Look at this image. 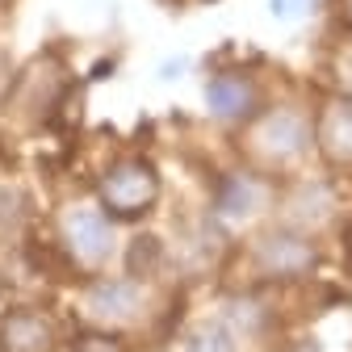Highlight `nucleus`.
Returning a JSON list of instances; mask_svg holds the SVG:
<instances>
[{
    "label": "nucleus",
    "mask_w": 352,
    "mask_h": 352,
    "mask_svg": "<svg viewBox=\"0 0 352 352\" xmlns=\"http://www.w3.org/2000/svg\"><path fill=\"white\" fill-rule=\"evenodd\" d=\"M160 197V172L147 160H122L105 172L101 181V201L118 218H139L155 206Z\"/></svg>",
    "instance_id": "obj_1"
},
{
    "label": "nucleus",
    "mask_w": 352,
    "mask_h": 352,
    "mask_svg": "<svg viewBox=\"0 0 352 352\" xmlns=\"http://www.w3.org/2000/svg\"><path fill=\"white\" fill-rule=\"evenodd\" d=\"M63 239H67L72 256L84 260V264H101L113 252V227L93 206H72L63 214Z\"/></svg>",
    "instance_id": "obj_2"
},
{
    "label": "nucleus",
    "mask_w": 352,
    "mask_h": 352,
    "mask_svg": "<svg viewBox=\"0 0 352 352\" xmlns=\"http://www.w3.org/2000/svg\"><path fill=\"white\" fill-rule=\"evenodd\" d=\"M306 143H311V122H306L298 109H277V113H269V118L256 126V147H260V155H269L277 164L302 155Z\"/></svg>",
    "instance_id": "obj_3"
},
{
    "label": "nucleus",
    "mask_w": 352,
    "mask_h": 352,
    "mask_svg": "<svg viewBox=\"0 0 352 352\" xmlns=\"http://www.w3.org/2000/svg\"><path fill=\"white\" fill-rule=\"evenodd\" d=\"M256 264L269 277H302L315 264V248L294 231H269L256 243Z\"/></svg>",
    "instance_id": "obj_4"
},
{
    "label": "nucleus",
    "mask_w": 352,
    "mask_h": 352,
    "mask_svg": "<svg viewBox=\"0 0 352 352\" xmlns=\"http://www.w3.org/2000/svg\"><path fill=\"white\" fill-rule=\"evenodd\" d=\"M88 311L97 319H109V323H122V319H135L139 302H143V289L139 281H126V277H101L88 285Z\"/></svg>",
    "instance_id": "obj_5"
},
{
    "label": "nucleus",
    "mask_w": 352,
    "mask_h": 352,
    "mask_svg": "<svg viewBox=\"0 0 352 352\" xmlns=\"http://www.w3.org/2000/svg\"><path fill=\"white\" fill-rule=\"evenodd\" d=\"M315 139L331 164H352V97H336L323 105Z\"/></svg>",
    "instance_id": "obj_6"
},
{
    "label": "nucleus",
    "mask_w": 352,
    "mask_h": 352,
    "mask_svg": "<svg viewBox=\"0 0 352 352\" xmlns=\"http://www.w3.org/2000/svg\"><path fill=\"white\" fill-rule=\"evenodd\" d=\"M51 344H55V327L34 311H13L0 323V352H47Z\"/></svg>",
    "instance_id": "obj_7"
},
{
    "label": "nucleus",
    "mask_w": 352,
    "mask_h": 352,
    "mask_svg": "<svg viewBox=\"0 0 352 352\" xmlns=\"http://www.w3.org/2000/svg\"><path fill=\"white\" fill-rule=\"evenodd\" d=\"M252 101H256V88L243 76L227 72V76H214L206 84V105H210L214 118H243L252 109Z\"/></svg>",
    "instance_id": "obj_8"
},
{
    "label": "nucleus",
    "mask_w": 352,
    "mask_h": 352,
    "mask_svg": "<svg viewBox=\"0 0 352 352\" xmlns=\"http://www.w3.org/2000/svg\"><path fill=\"white\" fill-rule=\"evenodd\" d=\"M264 206V189L256 185V176H227L218 189V210L227 218H248Z\"/></svg>",
    "instance_id": "obj_9"
},
{
    "label": "nucleus",
    "mask_w": 352,
    "mask_h": 352,
    "mask_svg": "<svg viewBox=\"0 0 352 352\" xmlns=\"http://www.w3.org/2000/svg\"><path fill=\"white\" fill-rule=\"evenodd\" d=\"M160 264H164V243L155 235H139L130 243V252H126V273L130 277H155Z\"/></svg>",
    "instance_id": "obj_10"
},
{
    "label": "nucleus",
    "mask_w": 352,
    "mask_h": 352,
    "mask_svg": "<svg viewBox=\"0 0 352 352\" xmlns=\"http://www.w3.org/2000/svg\"><path fill=\"white\" fill-rule=\"evenodd\" d=\"M185 352H235V336L223 323H201L189 331Z\"/></svg>",
    "instance_id": "obj_11"
},
{
    "label": "nucleus",
    "mask_w": 352,
    "mask_h": 352,
    "mask_svg": "<svg viewBox=\"0 0 352 352\" xmlns=\"http://www.w3.org/2000/svg\"><path fill=\"white\" fill-rule=\"evenodd\" d=\"M72 352H126L113 336H97V331H88V336H80L76 344H72Z\"/></svg>",
    "instance_id": "obj_12"
},
{
    "label": "nucleus",
    "mask_w": 352,
    "mask_h": 352,
    "mask_svg": "<svg viewBox=\"0 0 352 352\" xmlns=\"http://www.w3.org/2000/svg\"><path fill=\"white\" fill-rule=\"evenodd\" d=\"M21 197L17 193H9V189H0V235H5V223H9V231L17 227V218H21Z\"/></svg>",
    "instance_id": "obj_13"
},
{
    "label": "nucleus",
    "mask_w": 352,
    "mask_h": 352,
    "mask_svg": "<svg viewBox=\"0 0 352 352\" xmlns=\"http://www.w3.org/2000/svg\"><path fill=\"white\" fill-rule=\"evenodd\" d=\"M311 0H269V9H273V17H298Z\"/></svg>",
    "instance_id": "obj_14"
},
{
    "label": "nucleus",
    "mask_w": 352,
    "mask_h": 352,
    "mask_svg": "<svg viewBox=\"0 0 352 352\" xmlns=\"http://www.w3.org/2000/svg\"><path fill=\"white\" fill-rule=\"evenodd\" d=\"M344 269H348V277H352V223H348V231H344Z\"/></svg>",
    "instance_id": "obj_15"
},
{
    "label": "nucleus",
    "mask_w": 352,
    "mask_h": 352,
    "mask_svg": "<svg viewBox=\"0 0 352 352\" xmlns=\"http://www.w3.org/2000/svg\"><path fill=\"white\" fill-rule=\"evenodd\" d=\"M344 21H348V30H352V0H344Z\"/></svg>",
    "instance_id": "obj_16"
},
{
    "label": "nucleus",
    "mask_w": 352,
    "mask_h": 352,
    "mask_svg": "<svg viewBox=\"0 0 352 352\" xmlns=\"http://www.w3.org/2000/svg\"><path fill=\"white\" fill-rule=\"evenodd\" d=\"M298 352H319V348H311V344H306V348H298Z\"/></svg>",
    "instance_id": "obj_17"
}]
</instances>
